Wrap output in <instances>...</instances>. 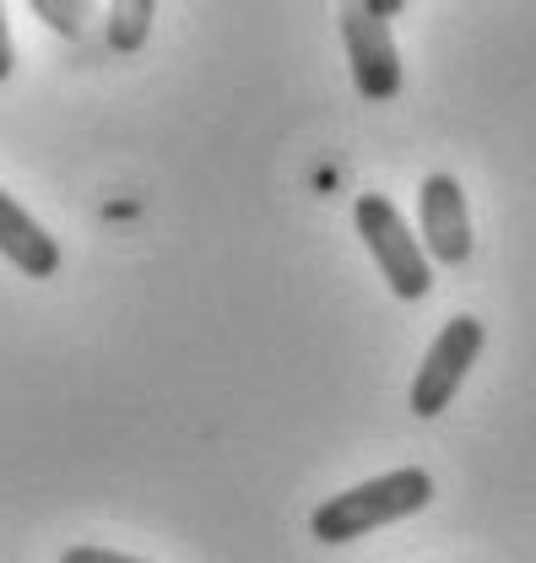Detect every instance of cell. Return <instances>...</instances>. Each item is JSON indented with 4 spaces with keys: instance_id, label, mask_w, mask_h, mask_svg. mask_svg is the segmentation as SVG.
Listing matches in <instances>:
<instances>
[{
    "instance_id": "1",
    "label": "cell",
    "mask_w": 536,
    "mask_h": 563,
    "mask_svg": "<svg viewBox=\"0 0 536 563\" xmlns=\"http://www.w3.org/2000/svg\"><path fill=\"white\" fill-rule=\"evenodd\" d=\"M428 498H434V477H428L423 466H396V472H385V477H369V483H358V488L326 498V504L309 515V531H315V542L341 548V542H358V537H369V531H380V526H396L406 515L428 509Z\"/></svg>"
},
{
    "instance_id": "2",
    "label": "cell",
    "mask_w": 536,
    "mask_h": 563,
    "mask_svg": "<svg viewBox=\"0 0 536 563\" xmlns=\"http://www.w3.org/2000/svg\"><path fill=\"white\" fill-rule=\"evenodd\" d=\"M352 222H358V239H363V250L374 255L385 287H391L396 298H406V303L428 298L434 261H428V250L412 239V228H406V217L396 211V201H391V196H358V201H352Z\"/></svg>"
},
{
    "instance_id": "3",
    "label": "cell",
    "mask_w": 536,
    "mask_h": 563,
    "mask_svg": "<svg viewBox=\"0 0 536 563\" xmlns=\"http://www.w3.org/2000/svg\"><path fill=\"white\" fill-rule=\"evenodd\" d=\"M336 22H341L352 87H358L369 103H391V98L402 92V49H396L391 16H380L369 0H341Z\"/></svg>"
},
{
    "instance_id": "4",
    "label": "cell",
    "mask_w": 536,
    "mask_h": 563,
    "mask_svg": "<svg viewBox=\"0 0 536 563\" xmlns=\"http://www.w3.org/2000/svg\"><path fill=\"white\" fill-rule=\"evenodd\" d=\"M482 342H488V331H482L477 314L445 320V331L434 336V347L423 352V368H417L412 396H406L417 418H439V412H450L456 390L467 385V368L482 357Z\"/></svg>"
},
{
    "instance_id": "5",
    "label": "cell",
    "mask_w": 536,
    "mask_h": 563,
    "mask_svg": "<svg viewBox=\"0 0 536 563\" xmlns=\"http://www.w3.org/2000/svg\"><path fill=\"white\" fill-rule=\"evenodd\" d=\"M417 217H423V250L439 266H467L471 261V211L467 190L456 174H428L417 190Z\"/></svg>"
},
{
    "instance_id": "6",
    "label": "cell",
    "mask_w": 536,
    "mask_h": 563,
    "mask_svg": "<svg viewBox=\"0 0 536 563\" xmlns=\"http://www.w3.org/2000/svg\"><path fill=\"white\" fill-rule=\"evenodd\" d=\"M0 255L33 282H50L61 272V244H55V233H50L39 217H28V211L17 207V196H6V190H0Z\"/></svg>"
},
{
    "instance_id": "7",
    "label": "cell",
    "mask_w": 536,
    "mask_h": 563,
    "mask_svg": "<svg viewBox=\"0 0 536 563\" xmlns=\"http://www.w3.org/2000/svg\"><path fill=\"white\" fill-rule=\"evenodd\" d=\"M152 16H157V0H109V11H103V44H109L114 55L146 49Z\"/></svg>"
},
{
    "instance_id": "8",
    "label": "cell",
    "mask_w": 536,
    "mask_h": 563,
    "mask_svg": "<svg viewBox=\"0 0 536 563\" xmlns=\"http://www.w3.org/2000/svg\"><path fill=\"white\" fill-rule=\"evenodd\" d=\"M28 5H33V16H39L50 33H61L66 44H87V38L103 33L98 0H28Z\"/></svg>"
},
{
    "instance_id": "9",
    "label": "cell",
    "mask_w": 536,
    "mask_h": 563,
    "mask_svg": "<svg viewBox=\"0 0 536 563\" xmlns=\"http://www.w3.org/2000/svg\"><path fill=\"white\" fill-rule=\"evenodd\" d=\"M61 563H141V559H131V553H109V548H66Z\"/></svg>"
},
{
    "instance_id": "10",
    "label": "cell",
    "mask_w": 536,
    "mask_h": 563,
    "mask_svg": "<svg viewBox=\"0 0 536 563\" xmlns=\"http://www.w3.org/2000/svg\"><path fill=\"white\" fill-rule=\"evenodd\" d=\"M17 70V44H11V27H6V0H0V81Z\"/></svg>"
},
{
    "instance_id": "11",
    "label": "cell",
    "mask_w": 536,
    "mask_h": 563,
    "mask_svg": "<svg viewBox=\"0 0 536 563\" xmlns=\"http://www.w3.org/2000/svg\"><path fill=\"white\" fill-rule=\"evenodd\" d=\"M369 5H374L380 16H391V22H396V16H402V11H406V0H369Z\"/></svg>"
}]
</instances>
